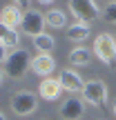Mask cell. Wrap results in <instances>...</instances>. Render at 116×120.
I'll use <instances>...</instances> for the list:
<instances>
[{
	"label": "cell",
	"instance_id": "3",
	"mask_svg": "<svg viewBox=\"0 0 116 120\" xmlns=\"http://www.w3.org/2000/svg\"><path fill=\"white\" fill-rule=\"evenodd\" d=\"M36 107H38V94L25 91V89L13 94V98H11L13 113H18V116H31L36 111Z\"/></svg>",
	"mask_w": 116,
	"mask_h": 120
},
{
	"label": "cell",
	"instance_id": "5",
	"mask_svg": "<svg viewBox=\"0 0 116 120\" xmlns=\"http://www.w3.org/2000/svg\"><path fill=\"white\" fill-rule=\"evenodd\" d=\"M80 96L85 102L94 105V107H105V102H107V87H105L103 80H89V82H85Z\"/></svg>",
	"mask_w": 116,
	"mask_h": 120
},
{
	"label": "cell",
	"instance_id": "2",
	"mask_svg": "<svg viewBox=\"0 0 116 120\" xmlns=\"http://www.w3.org/2000/svg\"><path fill=\"white\" fill-rule=\"evenodd\" d=\"M94 53L107 67H116V38L112 34H98L94 40Z\"/></svg>",
	"mask_w": 116,
	"mask_h": 120
},
{
	"label": "cell",
	"instance_id": "10",
	"mask_svg": "<svg viewBox=\"0 0 116 120\" xmlns=\"http://www.w3.org/2000/svg\"><path fill=\"white\" fill-rule=\"evenodd\" d=\"M54 67H56V62H54L52 53H38V56L31 58V64H29V69L38 78H49V73L54 71Z\"/></svg>",
	"mask_w": 116,
	"mask_h": 120
},
{
	"label": "cell",
	"instance_id": "6",
	"mask_svg": "<svg viewBox=\"0 0 116 120\" xmlns=\"http://www.w3.org/2000/svg\"><path fill=\"white\" fill-rule=\"evenodd\" d=\"M45 25H47L45 16H43L40 11H36V9H27V11L22 13V22H20L22 34H27V36H31V38H36V36L45 34Z\"/></svg>",
	"mask_w": 116,
	"mask_h": 120
},
{
	"label": "cell",
	"instance_id": "15",
	"mask_svg": "<svg viewBox=\"0 0 116 120\" xmlns=\"http://www.w3.org/2000/svg\"><path fill=\"white\" fill-rule=\"evenodd\" d=\"M45 20L52 29H67V16H65L60 9H52V11L45 13Z\"/></svg>",
	"mask_w": 116,
	"mask_h": 120
},
{
	"label": "cell",
	"instance_id": "17",
	"mask_svg": "<svg viewBox=\"0 0 116 120\" xmlns=\"http://www.w3.org/2000/svg\"><path fill=\"white\" fill-rule=\"evenodd\" d=\"M103 18H105L107 22H112V25H116V0H112V2L105 4V9H103Z\"/></svg>",
	"mask_w": 116,
	"mask_h": 120
},
{
	"label": "cell",
	"instance_id": "23",
	"mask_svg": "<svg viewBox=\"0 0 116 120\" xmlns=\"http://www.w3.org/2000/svg\"><path fill=\"white\" fill-rule=\"evenodd\" d=\"M2 78H4V71L0 69V85H2Z\"/></svg>",
	"mask_w": 116,
	"mask_h": 120
},
{
	"label": "cell",
	"instance_id": "1",
	"mask_svg": "<svg viewBox=\"0 0 116 120\" xmlns=\"http://www.w3.org/2000/svg\"><path fill=\"white\" fill-rule=\"evenodd\" d=\"M2 64H4L2 71L7 73L9 78H22V76L27 73V69H29V64H31L29 51H27V49H20V47L13 49Z\"/></svg>",
	"mask_w": 116,
	"mask_h": 120
},
{
	"label": "cell",
	"instance_id": "21",
	"mask_svg": "<svg viewBox=\"0 0 116 120\" xmlns=\"http://www.w3.org/2000/svg\"><path fill=\"white\" fill-rule=\"evenodd\" d=\"M38 2H40V4H52L54 0H38Z\"/></svg>",
	"mask_w": 116,
	"mask_h": 120
},
{
	"label": "cell",
	"instance_id": "14",
	"mask_svg": "<svg viewBox=\"0 0 116 120\" xmlns=\"http://www.w3.org/2000/svg\"><path fill=\"white\" fill-rule=\"evenodd\" d=\"M67 58H69V62H72L74 67H85V64H89V60H92V51L87 47H74Z\"/></svg>",
	"mask_w": 116,
	"mask_h": 120
},
{
	"label": "cell",
	"instance_id": "13",
	"mask_svg": "<svg viewBox=\"0 0 116 120\" xmlns=\"http://www.w3.org/2000/svg\"><path fill=\"white\" fill-rule=\"evenodd\" d=\"M31 42H34V49L38 53H52L54 47H56V40H54L52 34H40L36 38H31Z\"/></svg>",
	"mask_w": 116,
	"mask_h": 120
},
{
	"label": "cell",
	"instance_id": "16",
	"mask_svg": "<svg viewBox=\"0 0 116 120\" xmlns=\"http://www.w3.org/2000/svg\"><path fill=\"white\" fill-rule=\"evenodd\" d=\"M0 42H2L7 49H18V42H20V34H18L16 29H9V31H7V36H4Z\"/></svg>",
	"mask_w": 116,
	"mask_h": 120
},
{
	"label": "cell",
	"instance_id": "20",
	"mask_svg": "<svg viewBox=\"0 0 116 120\" xmlns=\"http://www.w3.org/2000/svg\"><path fill=\"white\" fill-rule=\"evenodd\" d=\"M13 2H16L18 7H22V9H27V7H29V0H13Z\"/></svg>",
	"mask_w": 116,
	"mask_h": 120
},
{
	"label": "cell",
	"instance_id": "22",
	"mask_svg": "<svg viewBox=\"0 0 116 120\" xmlns=\"http://www.w3.org/2000/svg\"><path fill=\"white\" fill-rule=\"evenodd\" d=\"M112 111H114V113H116V98H114V100H112Z\"/></svg>",
	"mask_w": 116,
	"mask_h": 120
},
{
	"label": "cell",
	"instance_id": "4",
	"mask_svg": "<svg viewBox=\"0 0 116 120\" xmlns=\"http://www.w3.org/2000/svg\"><path fill=\"white\" fill-rule=\"evenodd\" d=\"M69 11L74 13V18L80 22H92L100 16V9L94 0H67Z\"/></svg>",
	"mask_w": 116,
	"mask_h": 120
},
{
	"label": "cell",
	"instance_id": "24",
	"mask_svg": "<svg viewBox=\"0 0 116 120\" xmlns=\"http://www.w3.org/2000/svg\"><path fill=\"white\" fill-rule=\"evenodd\" d=\"M0 120H7V116H4V113H0Z\"/></svg>",
	"mask_w": 116,
	"mask_h": 120
},
{
	"label": "cell",
	"instance_id": "11",
	"mask_svg": "<svg viewBox=\"0 0 116 120\" xmlns=\"http://www.w3.org/2000/svg\"><path fill=\"white\" fill-rule=\"evenodd\" d=\"M0 22L2 25H7L9 29H18L22 22V11L18 4H7V7H2V11H0Z\"/></svg>",
	"mask_w": 116,
	"mask_h": 120
},
{
	"label": "cell",
	"instance_id": "8",
	"mask_svg": "<svg viewBox=\"0 0 116 120\" xmlns=\"http://www.w3.org/2000/svg\"><path fill=\"white\" fill-rule=\"evenodd\" d=\"M38 96L47 102H56L63 96V85H60L58 78H43L38 85Z\"/></svg>",
	"mask_w": 116,
	"mask_h": 120
},
{
	"label": "cell",
	"instance_id": "19",
	"mask_svg": "<svg viewBox=\"0 0 116 120\" xmlns=\"http://www.w3.org/2000/svg\"><path fill=\"white\" fill-rule=\"evenodd\" d=\"M7 31H9V27H7V25H2V22H0V40H2L4 36H7Z\"/></svg>",
	"mask_w": 116,
	"mask_h": 120
},
{
	"label": "cell",
	"instance_id": "18",
	"mask_svg": "<svg viewBox=\"0 0 116 120\" xmlns=\"http://www.w3.org/2000/svg\"><path fill=\"white\" fill-rule=\"evenodd\" d=\"M7 51H9V49H7V47H4V45H2V42H0V62H4V60H7V56H9V53H7Z\"/></svg>",
	"mask_w": 116,
	"mask_h": 120
},
{
	"label": "cell",
	"instance_id": "7",
	"mask_svg": "<svg viewBox=\"0 0 116 120\" xmlns=\"http://www.w3.org/2000/svg\"><path fill=\"white\" fill-rule=\"evenodd\" d=\"M85 113V100L78 96H69L60 105V118L63 120H80Z\"/></svg>",
	"mask_w": 116,
	"mask_h": 120
},
{
	"label": "cell",
	"instance_id": "12",
	"mask_svg": "<svg viewBox=\"0 0 116 120\" xmlns=\"http://www.w3.org/2000/svg\"><path fill=\"white\" fill-rule=\"evenodd\" d=\"M89 34H92L89 22H80V20H76L74 25L67 27V38L72 40V42H83V40L89 38Z\"/></svg>",
	"mask_w": 116,
	"mask_h": 120
},
{
	"label": "cell",
	"instance_id": "9",
	"mask_svg": "<svg viewBox=\"0 0 116 120\" xmlns=\"http://www.w3.org/2000/svg\"><path fill=\"white\" fill-rule=\"evenodd\" d=\"M58 80H60V85H63V91H69V94H78V91H83V87H85V80H83V76L76 69H63Z\"/></svg>",
	"mask_w": 116,
	"mask_h": 120
}]
</instances>
